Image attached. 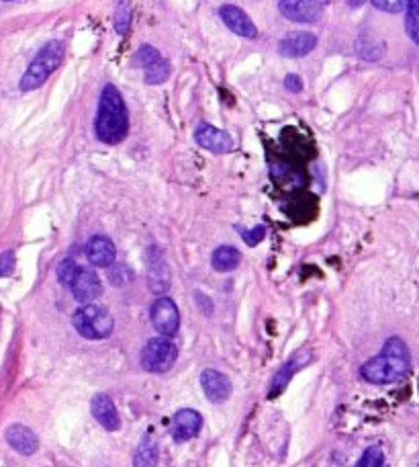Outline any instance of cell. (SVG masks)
I'll return each instance as SVG.
<instances>
[{
	"mask_svg": "<svg viewBox=\"0 0 419 467\" xmlns=\"http://www.w3.org/2000/svg\"><path fill=\"white\" fill-rule=\"evenodd\" d=\"M203 429V416L192 408H182L174 414L172 420V438L176 443H186L195 438Z\"/></svg>",
	"mask_w": 419,
	"mask_h": 467,
	"instance_id": "7c38bea8",
	"label": "cell"
},
{
	"mask_svg": "<svg viewBox=\"0 0 419 467\" xmlns=\"http://www.w3.org/2000/svg\"><path fill=\"white\" fill-rule=\"evenodd\" d=\"M178 359L176 345L166 336H156L141 349V367L149 373H168Z\"/></svg>",
	"mask_w": 419,
	"mask_h": 467,
	"instance_id": "5b68a950",
	"label": "cell"
},
{
	"mask_svg": "<svg viewBox=\"0 0 419 467\" xmlns=\"http://www.w3.org/2000/svg\"><path fill=\"white\" fill-rule=\"evenodd\" d=\"M375 8L383 10V13H391V15H397V13H403L407 8V2L409 0H370Z\"/></svg>",
	"mask_w": 419,
	"mask_h": 467,
	"instance_id": "83f0119b",
	"label": "cell"
},
{
	"mask_svg": "<svg viewBox=\"0 0 419 467\" xmlns=\"http://www.w3.org/2000/svg\"><path fill=\"white\" fill-rule=\"evenodd\" d=\"M72 324L76 328V332L80 336H84L86 340H105L110 336L115 320L110 316V312L105 306L99 303H86L80 310H76Z\"/></svg>",
	"mask_w": 419,
	"mask_h": 467,
	"instance_id": "277c9868",
	"label": "cell"
},
{
	"mask_svg": "<svg viewBox=\"0 0 419 467\" xmlns=\"http://www.w3.org/2000/svg\"><path fill=\"white\" fill-rule=\"evenodd\" d=\"M195 142L209 150L213 154H227L233 150V140L227 132L223 129H217L209 123H201L197 129H195Z\"/></svg>",
	"mask_w": 419,
	"mask_h": 467,
	"instance_id": "8fae6325",
	"label": "cell"
},
{
	"mask_svg": "<svg viewBox=\"0 0 419 467\" xmlns=\"http://www.w3.org/2000/svg\"><path fill=\"white\" fill-rule=\"evenodd\" d=\"M78 269H80V267L76 264V260H72V258L62 260V262L58 264V281H60L62 285L70 287L74 277H76V273H78Z\"/></svg>",
	"mask_w": 419,
	"mask_h": 467,
	"instance_id": "484cf974",
	"label": "cell"
},
{
	"mask_svg": "<svg viewBox=\"0 0 419 467\" xmlns=\"http://www.w3.org/2000/svg\"><path fill=\"white\" fill-rule=\"evenodd\" d=\"M317 47V37L307 31L288 33L279 43V54L282 58H303Z\"/></svg>",
	"mask_w": 419,
	"mask_h": 467,
	"instance_id": "9a60e30c",
	"label": "cell"
},
{
	"mask_svg": "<svg viewBox=\"0 0 419 467\" xmlns=\"http://www.w3.org/2000/svg\"><path fill=\"white\" fill-rule=\"evenodd\" d=\"M90 412L97 418V422L108 432H115L121 429V416L115 406V402L106 394H97L90 402Z\"/></svg>",
	"mask_w": 419,
	"mask_h": 467,
	"instance_id": "5bb4252c",
	"label": "cell"
},
{
	"mask_svg": "<svg viewBox=\"0 0 419 467\" xmlns=\"http://www.w3.org/2000/svg\"><path fill=\"white\" fill-rule=\"evenodd\" d=\"M409 369H411V357L407 345L399 336H391L384 342L381 355L368 359L360 367V375L368 383L386 386L405 379Z\"/></svg>",
	"mask_w": 419,
	"mask_h": 467,
	"instance_id": "6da1fadb",
	"label": "cell"
},
{
	"mask_svg": "<svg viewBox=\"0 0 419 467\" xmlns=\"http://www.w3.org/2000/svg\"><path fill=\"white\" fill-rule=\"evenodd\" d=\"M158 457H160V451H158V443L154 441L151 434L143 436L140 443V447L135 449V455H133V467H156L158 466Z\"/></svg>",
	"mask_w": 419,
	"mask_h": 467,
	"instance_id": "d6986e66",
	"label": "cell"
},
{
	"mask_svg": "<svg viewBox=\"0 0 419 467\" xmlns=\"http://www.w3.org/2000/svg\"><path fill=\"white\" fill-rule=\"evenodd\" d=\"M72 295L74 299L82 301V303H90L95 301L97 297L103 295V283H101V277L97 275V271L92 269H84L80 267L74 281H72Z\"/></svg>",
	"mask_w": 419,
	"mask_h": 467,
	"instance_id": "9c48e42d",
	"label": "cell"
},
{
	"mask_svg": "<svg viewBox=\"0 0 419 467\" xmlns=\"http://www.w3.org/2000/svg\"><path fill=\"white\" fill-rule=\"evenodd\" d=\"M201 388H203V394L207 395L213 404H221V402L229 399L231 390H233L229 377L217 369H205L201 373Z\"/></svg>",
	"mask_w": 419,
	"mask_h": 467,
	"instance_id": "4fadbf2b",
	"label": "cell"
},
{
	"mask_svg": "<svg viewBox=\"0 0 419 467\" xmlns=\"http://www.w3.org/2000/svg\"><path fill=\"white\" fill-rule=\"evenodd\" d=\"M145 267H147V285L156 293L162 295L170 289V269L158 246H149L145 252Z\"/></svg>",
	"mask_w": 419,
	"mask_h": 467,
	"instance_id": "52a82bcc",
	"label": "cell"
},
{
	"mask_svg": "<svg viewBox=\"0 0 419 467\" xmlns=\"http://www.w3.org/2000/svg\"><path fill=\"white\" fill-rule=\"evenodd\" d=\"M6 2H10V0H6Z\"/></svg>",
	"mask_w": 419,
	"mask_h": 467,
	"instance_id": "d6a6232c",
	"label": "cell"
},
{
	"mask_svg": "<svg viewBox=\"0 0 419 467\" xmlns=\"http://www.w3.org/2000/svg\"><path fill=\"white\" fill-rule=\"evenodd\" d=\"M418 467H419V466H418Z\"/></svg>",
	"mask_w": 419,
	"mask_h": 467,
	"instance_id": "e575fe53",
	"label": "cell"
},
{
	"mask_svg": "<svg viewBox=\"0 0 419 467\" xmlns=\"http://www.w3.org/2000/svg\"><path fill=\"white\" fill-rule=\"evenodd\" d=\"M383 466H384L383 449H381L379 445H375V447H368V449L362 453V457L358 459V464L354 467H383Z\"/></svg>",
	"mask_w": 419,
	"mask_h": 467,
	"instance_id": "d4e9b609",
	"label": "cell"
},
{
	"mask_svg": "<svg viewBox=\"0 0 419 467\" xmlns=\"http://www.w3.org/2000/svg\"><path fill=\"white\" fill-rule=\"evenodd\" d=\"M405 31L419 45V0H409L405 8Z\"/></svg>",
	"mask_w": 419,
	"mask_h": 467,
	"instance_id": "44dd1931",
	"label": "cell"
},
{
	"mask_svg": "<svg viewBox=\"0 0 419 467\" xmlns=\"http://www.w3.org/2000/svg\"><path fill=\"white\" fill-rule=\"evenodd\" d=\"M158 60H162V56H160V52H158L156 47H151V45H141L140 49L133 54L131 64L138 66V68H149V66L156 64Z\"/></svg>",
	"mask_w": 419,
	"mask_h": 467,
	"instance_id": "603a6c76",
	"label": "cell"
},
{
	"mask_svg": "<svg viewBox=\"0 0 419 467\" xmlns=\"http://www.w3.org/2000/svg\"><path fill=\"white\" fill-rule=\"evenodd\" d=\"M238 232H240V236L245 240V244L247 246H256V244H260L262 240H264V236H266V228L264 225H256V228H252V230H245V228H236Z\"/></svg>",
	"mask_w": 419,
	"mask_h": 467,
	"instance_id": "4316f807",
	"label": "cell"
},
{
	"mask_svg": "<svg viewBox=\"0 0 419 467\" xmlns=\"http://www.w3.org/2000/svg\"><path fill=\"white\" fill-rule=\"evenodd\" d=\"M62 60H64V43L60 39H51L49 43H45L23 74L21 84H19L21 90L29 93V90H37L39 86H43L45 80L60 68Z\"/></svg>",
	"mask_w": 419,
	"mask_h": 467,
	"instance_id": "3957f363",
	"label": "cell"
},
{
	"mask_svg": "<svg viewBox=\"0 0 419 467\" xmlns=\"http://www.w3.org/2000/svg\"><path fill=\"white\" fill-rule=\"evenodd\" d=\"M303 365V361L299 359V357H295L293 361H288L282 369H280L279 373L274 375V379H272V388H270V392H268V397H277L279 394H282V390L288 386V381H290V377L299 371V367Z\"/></svg>",
	"mask_w": 419,
	"mask_h": 467,
	"instance_id": "ffe728a7",
	"label": "cell"
},
{
	"mask_svg": "<svg viewBox=\"0 0 419 467\" xmlns=\"http://www.w3.org/2000/svg\"><path fill=\"white\" fill-rule=\"evenodd\" d=\"M383 467H384V466H383Z\"/></svg>",
	"mask_w": 419,
	"mask_h": 467,
	"instance_id": "836d02e7",
	"label": "cell"
},
{
	"mask_svg": "<svg viewBox=\"0 0 419 467\" xmlns=\"http://www.w3.org/2000/svg\"><path fill=\"white\" fill-rule=\"evenodd\" d=\"M127 27H129V4L123 2L117 13V29H119V33H125Z\"/></svg>",
	"mask_w": 419,
	"mask_h": 467,
	"instance_id": "f546056e",
	"label": "cell"
},
{
	"mask_svg": "<svg viewBox=\"0 0 419 467\" xmlns=\"http://www.w3.org/2000/svg\"><path fill=\"white\" fill-rule=\"evenodd\" d=\"M84 252H86L88 262L95 264V267H105V269H108L117 260V248H115V244L106 236H92L86 242Z\"/></svg>",
	"mask_w": 419,
	"mask_h": 467,
	"instance_id": "2e32d148",
	"label": "cell"
},
{
	"mask_svg": "<svg viewBox=\"0 0 419 467\" xmlns=\"http://www.w3.org/2000/svg\"><path fill=\"white\" fill-rule=\"evenodd\" d=\"M346 2H348L350 8H360L366 0H346Z\"/></svg>",
	"mask_w": 419,
	"mask_h": 467,
	"instance_id": "1f68e13d",
	"label": "cell"
},
{
	"mask_svg": "<svg viewBox=\"0 0 419 467\" xmlns=\"http://www.w3.org/2000/svg\"><path fill=\"white\" fill-rule=\"evenodd\" d=\"M108 281L115 285V287H125L127 283L133 281V273L129 267L125 264H110L108 267Z\"/></svg>",
	"mask_w": 419,
	"mask_h": 467,
	"instance_id": "cb8c5ba5",
	"label": "cell"
},
{
	"mask_svg": "<svg viewBox=\"0 0 419 467\" xmlns=\"http://www.w3.org/2000/svg\"><path fill=\"white\" fill-rule=\"evenodd\" d=\"M219 17L225 23V27L229 31H233L236 35L245 37V39H256L258 37V27L254 25V21L249 19V15L245 10H242L240 6L223 4L219 8Z\"/></svg>",
	"mask_w": 419,
	"mask_h": 467,
	"instance_id": "30bf717a",
	"label": "cell"
},
{
	"mask_svg": "<svg viewBox=\"0 0 419 467\" xmlns=\"http://www.w3.org/2000/svg\"><path fill=\"white\" fill-rule=\"evenodd\" d=\"M284 86H286V90H290V93H301V90H303V80H301V76H297V74H288V76L284 78Z\"/></svg>",
	"mask_w": 419,
	"mask_h": 467,
	"instance_id": "4dcf8cb0",
	"label": "cell"
},
{
	"mask_svg": "<svg viewBox=\"0 0 419 467\" xmlns=\"http://www.w3.org/2000/svg\"><path fill=\"white\" fill-rule=\"evenodd\" d=\"M149 320H151V326L156 328L158 334L170 338V336H174L176 332H178V328H180V312H178L176 303L170 297L160 295L151 303Z\"/></svg>",
	"mask_w": 419,
	"mask_h": 467,
	"instance_id": "8992f818",
	"label": "cell"
},
{
	"mask_svg": "<svg viewBox=\"0 0 419 467\" xmlns=\"http://www.w3.org/2000/svg\"><path fill=\"white\" fill-rule=\"evenodd\" d=\"M327 0H280L279 8L284 19L293 23H315L325 10Z\"/></svg>",
	"mask_w": 419,
	"mask_h": 467,
	"instance_id": "ba28073f",
	"label": "cell"
},
{
	"mask_svg": "<svg viewBox=\"0 0 419 467\" xmlns=\"http://www.w3.org/2000/svg\"><path fill=\"white\" fill-rule=\"evenodd\" d=\"M170 62L166 60H158L156 64H151L149 68H145V82L147 84H162L170 78Z\"/></svg>",
	"mask_w": 419,
	"mask_h": 467,
	"instance_id": "7402d4cb",
	"label": "cell"
},
{
	"mask_svg": "<svg viewBox=\"0 0 419 467\" xmlns=\"http://www.w3.org/2000/svg\"><path fill=\"white\" fill-rule=\"evenodd\" d=\"M4 436H6V443L19 455H33V453H37V449H39L37 434L29 427H25V425H10L4 431Z\"/></svg>",
	"mask_w": 419,
	"mask_h": 467,
	"instance_id": "e0dca14e",
	"label": "cell"
},
{
	"mask_svg": "<svg viewBox=\"0 0 419 467\" xmlns=\"http://www.w3.org/2000/svg\"><path fill=\"white\" fill-rule=\"evenodd\" d=\"M240 262H242V254L236 246H229V244L215 248L211 254V267L217 273H231L240 267Z\"/></svg>",
	"mask_w": 419,
	"mask_h": 467,
	"instance_id": "ac0fdd59",
	"label": "cell"
},
{
	"mask_svg": "<svg viewBox=\"0 0 419 467\" xmlns=\"http://www.w3.org/2000/svg\"><path fill=\"white\" fill-rule=\"evenodd\" d=\"M15 271V252L4 251L0 254V277H10Z\"/></svg>",
	"mask_w": 419,
	"mask_h": 467,
	"instance_id": "f1b7e54d",
	"label": "cell"
},
{
	"mask_svg": "<svg viewBox=\"0 0 419 467\" xmlns=\"http://www.w3.org/2000/svg\"><path fill=\"white\" fill-rule=\"evenodd\" d=\"M95 132H97V138L103 144L108 145L121 144L129 134L127 107H125V101H123V97H121V93L115 84H106L103 93H101Z\"/></svg>",
	"mask_w": 419,
	"mask_h": 467,
	"instance_id": "7a4b0ae2",
	"label": "cell"
}]
</instances>
